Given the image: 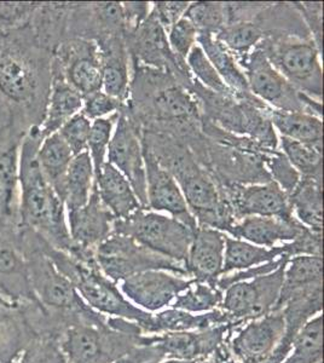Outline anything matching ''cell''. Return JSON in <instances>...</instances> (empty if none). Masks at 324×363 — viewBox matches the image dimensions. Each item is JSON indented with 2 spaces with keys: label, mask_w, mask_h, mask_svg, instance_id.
<instances>
[{
  "label": "cell",
  "mask_w": 324,
  "mask_h": 363,
  "mask_svg": "<svg viewBox=\"0 0 324 363\" xmlns=\"http://www.w3.org/2000/svg\"><path fill=\"white\" fill-rule=\"evenodd\" d=\"M51 82L52 54L38 43L28 22L0 34V99L23 133L40 128Z\"/></svg>",
  "instance_id": "obj_1"
},
{
  "label": "cell",
  "mask_w": 324,
  "mask_h": 363,
  "mask_svg": "<svg viewBox=\"0 0 324 363\" xmlns=\"http://www.w3.org/2000/svg\"><path fill=\"white\" fill-rule=\"evenodd\" d=\"M142 145L176 179L197 227L229 234L236 223L222 186L196 160L184 142L164 133L140 130Z\"/></svg>",
  "instance_id": "obj_2"
},
{
  "label": "cell",
  "mask_w": 324,
  "mask_h": 363,
  "mask_svg": "<svg viewBox=\"0 0 324 363\" xmlns=\"http://www.w3.org/2000/svg\"><path fill=\"white\" fill-rule=\"evenodd\" d=\"M40 128L29 130L21 143L20 220L60 251L79 259L78 248L70 239L65 203L50 186L38 164Z\"/></svg>",
  "instance_id": "obj_3"
},
{
  "label": "cell",
  "mask_w": 324,
  "mask_h": 363,
  "mask_svg": "<svg viewBox=\"0 0 324 363\" xmlns=\"http://www.w3.org/2000/svg\"><path fill=\"white\" fill-rule=\"evenodd\" d=\"M40 239L41 250L54 263L58 272L74 286L79 296L87 306L101 314L111 315L114 318L135 322L142 330L148 326L152 315L135 308L130 301H126L123 294H120L116 284L101 272L97 263L85 264L66 252L60 251L51 246L41 236Z\"/></svg>",
  "instance_id": "obj_4"
},
{
  "label": "cell",
  "mask_w": 324,
  "mask_h": 363,
  "mask_svg": "<svg viewBox=\"0 0 324 363\" xmlns=\"http://www.w3.org/2000/svg\"><path fill=\"white\" fill-rule=\"evenodd\" d=\"M188 90L195 96L201 114L226 133L247 137L267 150L279 149V136L267 116L269 106L238 96H223L207 90L194 79Z\"/></svg>",
  "instance_id": "obj_5"
},
{
  "label": "cell",
  "mask_w": 324,
  "mask_h": 363,
  "mask_svg": "<svg viewBox=\"0 0 324 363\" xmlns=\"http://www.w3.org/2000/svg\"><path fill=\"white\" fill-rule=\"evenodd\" d=\"M258 46L272 67L296 90L322 102V52L310 35L271 32Z\"/></svg>",
  "instance_id": "obj_6"
},
{
  "label": "cell",
  "mask_w": 324,
  "mask_h": 363,
  "mask_svg": "<svg viewBox=\"0 0 324 363\" xmlns=\"http://www.w3.org/2000/svg\"><path fill=\"white\" fill-rule=\"evenodd\" d=\"M16 244L25 257L32 291L41 306L58 314L86 315L96 311L82 301L74 286L41 250L40 235L35 231L21 227Z\"/></svg>",
  "instance_id": "obj_7"
},
{
  "label": "cell",
  "mask_w": 324,
  "mask_h": 363,
  "mask_svg": "<svg viewBox=\"0 0 324 363\" xmlns=\"http://www.w3.org/2000/svg\"><path fill=\"white\" fill-rule=\"evenodd\" d=\"M157 342V335L114 330L106 322L82 321L62 335L61 349L67 363H114L137 347Z\"/></svg>",
  "instance_id": "obj_8"
},
{
  "label": "cell",
  "mask_w": 324,
  "mask_h": 363,
  "mask_svg": "<svg viewBox=\"0 0 324 363\" xmlns=\"http://www.w3.org/2000/svg\"><path fill=\"white\" fill-rule=\"evenodd\" d=\"M113 233L128 236L150 251L184 267L194 236V231L179 220L147 208L135 211L128 218L115 219Z\"/></svg>",
  "instance_id": "obj_9"
},
{
  "label": "cell",
  "mask_w": 324,
  "mask_h": 363,
  "mask_svg": "<svg viewBox=\"0 0 324 363\" xmlns=\"http://www.w3.org/2000/svg\"><path fill=\"white\" fill-rule=\"evenodd\" d=\"M238 66L245 73L250 92L269 107L323 118V104L296 90L272 67L259 46Z\"/></svg>",
  "instance_id": "obj_10"
},
{
  "label": "cell",
  "mask_w": 324,
  "mask_h": 363,
  "mask_svg": "<svg viewBox=\"0 0 324 363\" xmlns=\"http://www.w3.org/2000/svg\"><path fill=\"white\" fill-rule=\"evenodd\" d=\"M95 256L101 272L114 284L150 270H162L190 279L184 265L150 251L128 236L114 233L96 248Z\"/></svg>",
  "instance_id": "obj_11"
},
{
  "label": "cell",
  "mask_w": 324,
  "mask_h": 363,
  "mask_svg": "<svg viewBox=\"0 0 324 363\" xmlns=\"http://www.w3.org/2000/svg\"><path fill=\"white\" fill-rule=\"evenodd\" d=\"M288 262L270 274L228 287L224 291L220 310L241 327L271 313L279 301Z\"/></svg>",
  "instance_id": "obj_12"
},
{
  "label": "cell",
  "mask_w": 324,
  "mask_h": 363,
  "mask_svg": "<svg viewBox=\"0 0 324 363\" xmlns=\"http://www.w3.org/2000/svg\"><path fill=\"white\" fill-rule=\"evenodd\" d=\"M27 133L9 121L0 128V231L17 240L20 220V150Z\"/></svg>",
  "instance_id": "obj_13"
},
{
  "label": "cell",
  "mask_w": 324,
  "mask_h": 363,
  "mask_svg": "<svg viewBox=\"0 0 324 363\" xmlns=\"http://www.w3.org/2000/svg\"><path fill=\"white\" fill-rule=\"evenodd\" d=\"M130 63L152 67L156 69L169 72L176 77L183 86L189 89L194 78L188 65L181 62L167 40V33L155 17L149 13L148 18L140 25L135 33L125 38Z\"/></svg>",
  "instance_id": "obj_14"
},
{
  "label": "cell",
  "mask_w": 324,
  "mask_h": 363,
  "mask_svg": "<svg viewBox=\"0 0 324 363\" xmlns=\"http://www.w3.org/2000/svg\"><path fill=\"white\" fill-rule=\"evenodd\" d=\"M56 72L84 97L102 90V61L99 46L92 40L69 38L52 55Z\"/></svg>",
  "instance_id": "obj_15"
},
{
  "label": "cell",
  "mask_w": 324,
  "mask_h": 363,
  "mask_svg": "<svg viewBox=\"0 0 324 363\" xmlns=\"http://www.w3.org/2000/svg\"><path fill=\"white\" fill-rule=\"evenodd\" d=\"M108 162L126 177L143 208H147V178L140 128L123 111L107 150ZM148 210V208H147Z\"/></svg>",
  "instance_id": "obj_16"
},
{
  "label": "cell",
  "mask_w": 324,
  "mask_h": 363,
  "mask_svg": "<svg viewBox=\"0 0 324 363\" xmlns=\"http://www.w3.org/2000/svg\"><path fill=\"white\" fill-rule=\"evenodd\" d=\"M114 216L103 205L97 186H94L85 206L67 212L70 239L78 248L79 259L85 264H96V248L113 234Z\"/></svg>",
  "instance_id": "obj_17"
},
{
  "label": "cell",
  "mask_w": 324,
  "mask_h": 363,
  "mask_svg": "<svg viewBox=\"0 0 324 363\" xmlns=\"http://www.w3.org/2000/svg\"><path fill=\"white\" fill-rule=\"evenodd\" d=\"M234 211L236 222L250 216L296 219L288 195L275 182L259 184H234L223 188Z\"/></svg>",
  "instance_id": "obj_18"
},
{
  "label": "cell",
  "mask_w": 324,
  "mask_h": 363,
  "mask_svg": "<svg viewBox=\"0 0 324 363\" xmlns=\"http://www.w3.org/2000/svg\"><path fill=\"white\" fill-rule=\"evenodd\" d=\"M284 333V313L274 310L246 323L228 345L236 362L263 363L279 345Z\"/></svg>",
  "instance_id": "obj_19"
},
{
  "label": "cell",
  "mask_w": 324,
  "mask_h": 363,
  "mask_svg": "<svg viewBox=\"0 0 324 363\" xmlns=\"http://www.w3.org/2000/svg\"><path fill=\"white\" fill-rule=\"evenodd\" d=\"M143 157L147 178V208L154 212H166L191 230H196V220L172 174L144 147Z\"/></svg>",
  "instance_id": "obj_20"
},
{
  "label": "cell",
  "mask_w": 324,
  "mask_h": 363,
  "mask_svg": "<svg viewBox=\"0 0 324 363\" xmlns=\"http://www.w3.org/2000/svg\"><path fill=\"white\" fill-rule=\"evenodd\" d=\"M194 281L172 272L150 270L123 280L121 291L137 306L156 311L169 306L177 296L193 285Z\"/></svg>",
  "instance_id": "obj_21"
},
{
  "label": "cell",
  "mask_w": 324,
  "mask_h": 363,
  "mask_svg": "<svg viewBox=\"0 0 324 363\" xmlns=\"http://www.w3.org/2000/svg\"><path fill=\"white\" fill-rule=\"evenodd\" d=\"M242 327L225 323L196 332H172L157 335V345L167 359L197 361L210 357L218 347H222Z\"/></svg>",
  "instance_id": "obj_22"
},
{
  "label": "cell",
  "mask_w": 324,
  "mask_h": 363,
  "mask_svg": "<svg viewBox=\"0 0 324 363\" xmlns=\"http://www.w3.org/2000/svg\"><path fill=\"white\" fill-rule=\"evenodd\" d=\"M225 236L212 228L197 227L185 264L190 279L217 289L224 264Z\"/></svg>",
  "instance_id": "obj_23"
},
{
  "label": "cell",
  "mask_w": 324,
  "mask_h": 363,
  "mask_svg": "<svg viewBox=\"0 0 324 363\" xmlns=\"http://www.w3.org/2000/svg\"><path fill=\"white\" fill-rule=\"evenodd\" d=\"M306 230L308 228L296 218L284 220L276 217L250 216L238 220L231 228L229 235L255 246L272 248L294 241Z\"/></svg>",
  "instance_id": "obj_24"
},
{
  "label": "cell",
  "mask_w": 324,
  "mask_h": 363,
  "mask_svg": "<svg viewBox=\"0 0 324 363\" xmlns=\"http://www.w3.org/2000/svg\"><path fill=\"white\" fill-rule=\"evenodd\" d=\"M0 297L11 303L38 301L29 281L25 257L16 239L0 231Z\"/></svg>",
  "instance_id": "obj_25"
},
{
  "label": "cell",
  "mask_w": 324,
  "mask_h": 363,
  "mask_svg": "<svg viewBox=\"0 0 324 363\" xmlns=\"http://www.w3.org/2000/svg\"><path fill=\"white\" fill-rule=\"evenodd\" d=\"M102 61V91L126 104L130 94V56L125 37L115 35L96 43Z\"/></svg>",
  "instance_id": "obj_26"
},
{
  "label": "cell",
  "mask_w": 324,
  "mask_h": 363,
  "mask_svg": "<svg viewBox=\"0 0 324 363\" xmlns=\"http://www.w3.org/2000/svg\"><path fill=\"white\" fill-rule=\"evenodd\" d=\"M95 182L101 201L111 211L115 219L128 218L135 211L143 208L130 182L108 161L103 165Z\"/></svg>",
  "instance_id": "obj_27"
},
{
  "label": "cell",
  "mask_w": 324,
  "mask_h": 363,
  "mask_svg": "<svg viewBox=\"0 0 324 363\" xmlns=\"http://www.w3.org/2000/svg\"><path fill=\"white\" fill-rule=\"evenodd\" d=\"M33 337L21 304L0 297V363H13Z\"/></svg>",
  "instance_id": "obj_28"
},
{
  "label": "cell",
  "mask_w": 324,
  "mask_h": 363,
  "mask_svg": "<svg viewBox=\"0 0 324 363\" xmlns=\"http://www.w3.org/2000/svg\"><path fill=\"white\" fill-rule=\"evenodd\" d=\"M84 99L61 75L52 72V82L45 116L40 126L41 137L58 133L60 128L75 114L82 112Z\"/></svg>",
  "instance_id": "obj_29"
},
{
  "label": "cell",
  "mask_w": 324,
  "mask_h": 363,
  "mask_svg": "<svg viewBox=\"0 0 324 363\" xmlns=\"http://www.w3.org/2000/svg\"><path fill=\"white\" fill-rule=\"evenodd\" d=\"M197 45L203 50L206 57L208 58V61L212 63L214 69L217 70L218 74L230 90L234 91L238 97L247 101H260L250 92L245 73L236 62L234 55L222 43L217 40L213 34H197Z\"/></svg>",
  "instance_id": "obj_30"
},
{
  "label": "cell",
  "mask_w": 324,
  "mask_h": 363,
  "mask_svg": "<svg viewBox=\"0 0 324 363\" xmlns=\"http://www.w3.org/2000/svg\"><path fill=\"white\" fill-rule=\"evenodd\" d=\"M70 3H38L28 25L38 43L54 55L67 39Z\"/></svg>",
  "instance_id": "obj_31"
},
{
  "label": "cell",
  "mask_w": 324,
  "mask_h": 363,
  "mask_svg": "<svg viewBox=\"0 0 324 363\" xmlns=\"http://www.w3.org/2000/svg\"><path fill=\"white\" fill-rule=\"evenodd\" d=\"M235 323L223 310L218 309L205 315H191L179 309L164 310L157 315H152V321L143 330L144 335H162L172 332L202 330L211 327ZM236 325V323H235Z\"/></svg>",
  "instance_id": "obj_32"
},
{
  "label": "cell",
  "mask_w": 324,
  "mask_h": 363,
  "mask_svg": "<svg viewBox=\"0 0 324 363\" xmlns=\"http://www.w3.org/2000/svg\"><path fill=\"white\" fill-rule=\"evenodd\" d=\"M291 210L300 223L310 230L322 234L323 231V184L322 179L300 178L298 186L288 196Z\"/></svg>",
  "instance_id": "obj_33"
},
{
  "label": "cell",
  "mask_w": 324,
  "mask_h": 363,
  "mask_svg": "<svg viewBox=\"0 0 324 363\" xmlns=\"http://www.w3.org/2000/svg\"><path fill=\"white\" fill-rule=\"evenodd\" d=\"M267 116L279 136L308 145H323V121L305 112H287L269 108Z\"/></svg>",
  "instance_id": "obj_34"
},
{
  "label": "cell",
  "mask_w": 324,
  "mask_h": 363,
  "mask_svg": "<svg viewBox=\"0 0 324 363\" xmlns=\"http://www.w3.org/2000/svg\"><path fill=\"white\" fill-rule=\"evenodd\" d=\"M95 186V172L90 155L82 152L70 162L63 182L61 200L66 211L78 210L86 205Z\"/></svg>",
  "instance_id": "obj_35"
},
{
  "label": "cell",
  "mask_w": 324,
  "mask_h": 363,
  "mask_svg": "<svg viewBox=\"0 0 324 363\" xmlns=\"http://www.w3.org/2000/svg\"><path fill=\"white\" fill-rule=\"evenodd\" d=\"M73 153L58 133L43 138L38 148L37 159L41 172L61 198L63 182L73 160Z\"/></svg>",
  "instance_id": "obj_36"
},
{
  "label": "cell",
  "mask_w": 324,
  "mask_h": 363,
  "mask_svg": "<svg viewBox=\"0 0 324 363\" xmlns=\"http://www.w3.org/2000/svg\"><path fill=\"white\" fill-rule=\"evenodd\" d=\"M281 256H286L284 244L272 248L262 247L226 235L222 277L234 270L241 272L252 267L265 264Z\"/></svg>",
  "instance_id": "obj_37"
},
{
  "label": "cell",
  "mask_w": 324,
  "mask_h": 363,
  "mask_svg": "<svg viewBox=\"0 0 324 363\" xmlns=\"http://www.w3.org/2000/svg\"><path fill=\"white\" fill-rule=\"evenodd\" d=\"M214 37L234 55L238 65L262 43L265 33L253 18L247 21L231 22Z\"/></svg>",
  "instance_id": "obj_38"
},
{
  "label": "cell",
  "mask_w": 324,
  "mask_h": 363,
  "mask_svg": "<svg viewBox=\"0 0 324 363\" xmlns=\"http://www.w3.org/2000/svg\"><path fill=\"white\" fill-rule=\"evenodd\" d=\"M279 149L301 177L322 179L323 145L300 143L279 136Z\"/></svg>",
  "instance_id": "obj_39"
},
{
  "label": "cell",
  "mask_w": 324,
  "mask_h": 363,
  "mask_svg": "<svg viewBox=\"0 0 324 363\" xmlns=\"http://www.w3.org/2000/svg\"><path fill=\"white\" fill-rule=\"evenodd\" d=\"M294 347L289 359L282 363H322L323 316L318 314L306 322L291 342Z\"/></svg>",
  "instance_id": "obj_40"
},
{
  "label": "cell",
  "mask_w": 324,
  "mask_h": 363,
  "mask_svg": "<svg viewBox=\"0 0 324 363\" xmlns=\"http://www.w3.org/2000/svg\"><path fill=\"white\" fill-rule=\"evenodd\" d=\"M316 284H323V257H293L288 262L279 294Z\"/></svg>",
  "instance_id": "obj_41"
},
{
  "label": "cell",
  "mask_w": 324,
  "mask_h": 363,
  "mask_svg": "<svg viewBox=\"0 0 324 363\" xmlns=\"http://www.w3.org/2000/svg\"><path fill=\"white\" fill-rule=\"evenodd\" d=\"M193 23L199 33L216 34L228 25L226 3L219 1H194L184 16Z\"/></svg>",
  "instance_id": "obj_42"
},
{
  "label": "cell",
  "mask_w": 324,
  "mask_h": 363,
  "mask_svg": "<svg viewBox=\"0 0 324 363\" xmlns=\"http://www.w3.org/2000/svg\"><path fill=\"white\" fill-rule=\"evenodd\" d=\"M224 292L207 284L194 281L193 285L185 292L177 296L172 303V309L184 310L188 313H201L220 306Z\"/></svg>",
  "instance_id": "obj_43"
},
{
  "label": "cell",
  "mask_w": 324,
  "mask_h": 363,
  "mask_svg": "<svg viewBox=\"0 0 324 363\" xmlns=\"http://www.w3.org/2000/svg\"><path fill=\"white\" fill-rule=\"evenodd\" d=\"M186 65H188L193 78L196 80L197 83L201 84L202 86L206 87L207 90L223 96H238L234 91L230 90L229 87L226 86V84L219 77L217 70L214 69V67L208 61V58L206 57L205 52L200 46H194L193 50L190 51V54L186 57Z\"/></svg>",
  "instance_id": "obj_44"
},
{
  "label": "cell",
  "mask_w": 324,
  "mask_h": 363,
  "mask_svg": "<svg viewBox=\"0 0 324 363\" xmlns=\"http://www.w3.org/2000/svg\"><path fill=\"white\" fill-rule=\"evenodd\" d=\"M119 118V113H114L107 118L92 121L90 137L87 142V153L90 155L94 165L95 178L99 176L103 165L106 164L108 145L114 133V126Z\"/></svg>",
  "instance_id": "obj_45"
},
{
  "label": "cell",
  "mask_w": 324,
  "mask_h": 363,
  "mask_svg": "<svg viewBox=\"0 0 324 363\" xmlns=\"http://www.w3.org/2000/svg\"><path fill=\"white\" fill-rule=\"evenodd\" d=\"M13 363H67L60 339L34 335Z\"/></svg>",
  "instance_id": "obj_46"
},
{
  "label": "cell",
  "mask_w": 324,
  "mask_h": 363,
  "mask_svg": "<svg viewBox=\"0 0 324 363\" xmlns=\"http://www.w3.org/2000/svg\"><path fill=\"white\" fill-rule=\"evenodd\" d=\"M264 165L271 181L275 182L276 184L289 196L298 186L301 176L291 166L286 155L279 149L274 150L265 155Z\"/></svg>",
  "instance_id": "obj_47"
},
{
  "label": "cell",
  "mask_w": 324,
  "mask_h": 363,
  "mask_svg": "<svg viewBox=\"0 0 324 363\" xmlns=\"http://www.w3.org/2000/svg\"><path fill=\"white\" fill-rule=\"evenodd\" d=\"M91 125L92 121L87 119L82 113H78L60 128L58 135L61 136L62 140H65V143L68 145V148L72 150L74 157L82 154V152H87Z\"/></svg>",
  "instance_id": "obj_48"
},
{
  "label": "cell",
  "mask_w": 324,
  "mask_h": 363,
  "mask_svg": "<svg viewBox=\"0 0 324 363\" xmlns=\"http://www.w3.org/2000/svg\"><path fill=\"white\" fill-rule=\"evenodd\" d=\"M197 29L185 17H181L167 32V40L173 54L181 62L186 63L188 55L194 46L197 45Z\"/></svg>",
  "instance_id": "obj_49"
},
{
  "label": "cell",
  "mask_w": 324,
  "mask_h": 363,
  "mask_svg": "<svg viewBox=\"0 0 324 363\" xmlns=\"http://www.w3.org/2000/svg\"><path fill=\"white\" fill-rule=\"evenodd\" d=\"M123 106L125 104L113 99L101 90L84 97V104L80 113L86 116L90 121H95L101 118H107L114 113H119Z\"/></svg>",
  "instance_id": "obj_50"
},
{
  "label": "cell",
  "mask_w": 324,
  "mask_h": 363,
  "mask_svg": "<svg viewBox=\"0 0 324 363\" xmlns=\"http://www.w3.org/2000/svg\"><path fill=\"white\" fill-rule=\"evenodd\" d=\"M296 11L303 18L308 33L311 35L312 40L315 42L317 48L322 52L323 48V3H301L294 1L293 3Z\"/></svg>",
  "instance_id": "obj_51"
},
{
  "label": "cell",
  "mask_w": 324,
  "mask_h": 363,
  "mask_svg": "<svg viewBox=\"0 0 324 363\" xmlns=\"http://www.w3.org/2000/svg\"><path fill=\"white\" fill-rule=\"evenodd\" d=\"M37 6L38 3H0V34L27 23Z\"/></svg>",
  "instance_id": "obj_52"
},
{
  "label": "cell",
  "mask_w": 324,
  "mask_h": 363,
  "mask_svg": "<svg viewBox=\"0 0 324 363\" xmlns=\"http://www.w3.org/2000/svg\"><path fill=\"white\" fill-rule=\"evenodd\" d=\"M189 4L188 1H154L150 13L167 33L171 27L184 16Z\"/></svg>",
  "instance_id": "obj_53"
},
{
  "label": "cell",
  "mask_w": 324,
  "mask_h": 363,
  "mask_svg": "<svg viewBox=\"0 0 324 363\" xmlns=\"http://www.w3.org/2000/svg\"><path fill=\"white\" fill-rule=\"evenodd\" d=\"M123 13V30L125 38L135 33L140 25L148 18L152 3L148 1H130V3H121Z\"/></svg>",
  "instance_id": "obj_54"
},
{
  "label": "cell",
  "mask_w": 324,
  "mask_h": 363,
  "mask_svg": "<svg viewBox=\"0 0 324 363\" xmlns=\"http://www.w3.org/2000/svg\"><path fill=\"white\" fill-rule=\"evenodd\" d=\"M166 359L164 351L157 344L140 347L114 363H159Z\"/></svg>",
  "instance_id": "obj_55"
},
{
  "label": "cell",
  "mask_w": 324,
  "mask_h": 363,
  "mask_svg": "<svg viewBox=\"0 0 324 363\" xmlns=\"http://www.w3.org/2000/svg\"><path fill=\"white\" fill-rule=\"evenodd\" d=\"M10 121V116H9L8 108L5 107L4 102L0 99V128L8 124Z\"/></svg>",
  "instance_id": "obj_56"
},
{
  "label": "cell",
  "mask_w": 324,
  "mask_h": 363,
  "mask_svg": "<svg viewBox=\"0 0 324 363\" xmlns=\"http://www.w3.org/2000/svg\"><path fill=\"white\" fill-rule=\"evenodd\" d=\"M219 349V347H218ZM217 350L214 351L213 354L210 356V357H207V359H197L196 363H218L219 361V354H218Z\"/></svg>",
  "instance_id": "obj_57"
},
{
  "label": "cell",
  "mask_w": 324,
  "mask_h": 363,
  "mask_svg": "<svg viewBox=\"0 0 324 363\" xmlns=\"http://www.w3.org/2000/svg\"><path fill=\"white\" fill-rule=\"evenodd\" d=\"M197 361H186V359H169V361L162 363H196Z\"/></svg>",
  "instance_id": "obj_58"
}]
</instances>
